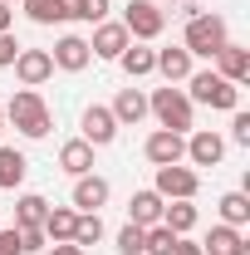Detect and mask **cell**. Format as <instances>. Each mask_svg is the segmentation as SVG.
<instances>
[{"instance_id": "6da1fadb", "label": "cell", "mask_w": 250, "mask_h": 255, "mask_svg": "<svg viewBox=\"0 0 250 255\" xmlns=\"http://www.w3.org/2000/svg\"><path fill=\"white\" fill-rule=\"evenodd\" d=\"M0 108H5V123L20 128L25 137H49V123L54 118H49V103L34 94V89H20V94L10 98V103H0Z\"/></svg>"}, {"instance_id": "7a4b0ae2", "label": "cell", "mask_w": 250, "mask_h": 255, "mask_svg": "<svg viewBox=\"0 0 250 255\" xmlns=\"http://www.w3.org/2000/svg\"><path fill=\"white\" fill-rule=\"evenodd\" d=\"M231 44V30H226V20L221 15H191L187 20V34H182V49L187 54H201V59H216L221 49Z\"/></svg>"}, {"instance_id": "3957f363", "label": "cell", "mask_w": 250, "mask_h": 255, "mask_svg": "<svg viewBox=\"0 0 250 255\" xmlns=\"http://www.w3.org/2000/svg\"><path fill=\"white\" fill-rule=\"evenodd\" d=\"M187 84H191V89H187V98H191V103L226 108V113H236V108H241V89H236V84H226L216 69H201V74H191Z\"/></svg>"}, {"instance_id": "277c9868", "label": "cell", "mask_w": 250, "mask_h": 255, "mask_svg": "<svg viewBox=\"0 0 250 255\" xmlns=\"http://www.w3.org/2000/svg\"><path fill=\"white\" fill-rule=\"evenodd\" d=\"M147 113H152L162 128H172V132H187L191 128V98H187V89H157L152 98H147Z\"/></svg>"}, {"instance_id": "5b68a950", "label": "cell", "mask_w": 250, "mask_h": 255, "mask_svg": "<svg viewBox=\"0 0 250 255\" xmlns=\"http://www.w3.org/2000/svg\"><path fill=\"white\" fill-rule=\"evenodd\" d=\"M123 30H127V39H157L167 30V10L157 0H132L123 10Z\"/></svg>"}, {"instance_id": "8992f818", "label": "cell", "mask_w": 250, "mask_h": 255, "mask_svg": "<svg viewBox=\"0 0 250 255\" xmlns=\"http://www.w3.org/2000/svg\"><path fill=\"white\" fill-rule=\"evenodd\" d=\"M157 196L162 201H191L196 191H201V177L191 172V167H182V162H172V167H157Z\"/></svg>"}, {"instance_id": "52a82bcc", "label": "cell", "mask_w": 250, "mask_h": 255, "mask_svg": "<svg viewBox=\"0 0 250 255\" xmlns=\"http://www.w3.org/2000/svg\"><path fill=\"white\" fill-rule=\"evenodd\" d=\"M142 152H147V162H152V167H172V162H182V157H187V132L157 128L152 137L142 142Z\"/></svg>"}, {"instance_id": "ba28073f", "label": "cell", "mask_w": 250, "mask_h": 255, "mask_svg": "<svg viewBox=\"0 0 250 255\" xmlns=\"http://www.w3.org/2000/svg\"><path fill=\"white\" fill-rule=\"evenodd\" d=\"M10 69H15V79H20L25 89H39L44 79H54V59H49V49H20Z\"/></svg>"}, {"instance_id": "9c48e42d", "label": "cell", "mask_w": 250, "mask_h": 255, "mask_svg": "<svg viewBox=\"0 0 250 255\" xmlns=\"http://www.w3.org/2000/svg\"><path fill=\"white\" fill-rule=\"evenodd\" d=\"M127 44V30H123V20H98V30H94V39H89V49H94L98 59H118Z\"/></svg>"}, {"instance_id": "30bf717a", "label": "cell", "mask_w": 250, "mask_h": 255, "mask_svg": "<svg viewBox=\"0 0 250 255\" xmlns=\"http://www.w3.org/2000/svg\"><path fill=\"white\" fill-rule=\"evenodd\" d=\"M113 137H118V118H113L103 103L84 108V142H89V147H108Z\"/></svg>"}, {"instance_id": "8fae6325", "label": "cell", "mask_w": 250, "mask_h": 255, "mask_svg": "<svg viewBox=\"0 0 250 255\" xmlns=\"http://www.w3.org/2000/svg\"><path fill=\"white\" fill-rule=\"evenodd\" d=\"M49 59H54V69H69V74H79V69H89L94 49H89V39H79V34H64L59 44L49 49Z\"/></svg>"}, {"instance_id": "7c38bea8", "label": "cell", "mask_w": 250, "mask_h": 255, "mask_svg": "<svg viewBox=\"0 0 250 255\" xmlns=\"http://www.w3.org/2000/svg\"><path fill=\"white\" fill-rule=\"evenodd\" d=\"M187 157L196 162V167H216V162L226 157V137H221V132H211V128L191 132V137H187Z\"/></svg>"}, {"instance_id": "4fadbf2b", "label": "cell", "mask_w": 250, "mask_h": 255, "mask_svg": "<svg viewBox=\"0 0 250 255\" xmlns=\"http://www.w3.org/2000/svg\"><path fill=\"white\" fill-rule=\"evenodd\" d=\"M201 255H250V241L236 226H211V236L201 241Z\"/></svg>"}, {"instance_id": "5bb4252c", "label": "cell", "mask_w": 250, "mask_h": 255, "mask_svg": "<svg viewBox=\"0 0 250 255\" xmlns=\"http://www.w3.org/2000/svg\"><path fill=\"white\" fill-rule=\"evenodd\" d=\"M216 64H221L216 74L226 79V84H236V89L250 79V49H241V44H226V49L216 54Z\"/></svg>"}, {"instance_id": "9a60e30c", "label": "cell", "mask_w": 250, "mask_h": 255, "mask_svg": "<svg viewBox=\"0 0 250 255\" xmlns=\"http://www.w3.org/2000/svg\"><path fill=\"white\" fill-rule=\"evenodd\" d=\"M162 206H167V201H162L157 191H132V201H127V221L147 231V226L162 221Z\"/></svg>"}, {"instance_id": "2e32d148", "label": "cell", "mask_w": 250, "mask_h": 255, "mask_svg": "<svg viewBox=\"0 0 250 255\" xmlns=\"http://www.w3.org/2000/svg\"><path fill=\"white\" fill-rule=\"evenodd\" d=\"M108 113L118 118V128L123 123H142V118H147V94H142V89H118V98H113Z\"/></svg>"}, {"instance_id": "e0dca14e", "label": "cell", "mask_w": 250, "mask_h": 255, "mask_svg": "<svg viewBox=\"0 0 250 255\" xmlns=\"http://www.w3.org/2000/svg\"><path fill=\"white\" fill-rule=\"evenodd\" d=\"M108 182H103V177H94V172H84V177H79V182H74V206H79V211H98V206H103V201H108Z\"/></svg>"}, {"instance_id": "ac0fdd59", "label": "cell", "mask_w": 250, "mask_h": 255, "mask_svg": "<svg viewBox=\"0 0 250 255\" xmlns=\"http://www.w3.org/2000/svg\"><path fill=\"white\" fill-rule=\"evenodd\" d=\"M59 167L69 172V177H84V172H94V147L84 142V137H69L59 147Z\"/></svg>"}, {"instance_id": "d6986e66", "label": "cell", "mask_w": 250, "mask_h": 255, "mask_svg": "<svg viewBox=\"0 0 250 255\" xmlns=\"http://www.w3.org/2000/svg\"><path fill=\"white\" fill-rule=\"evenodd\" d=\"M157 74L167 79V84H187L191 79V54L177 44V49H157Z\"/></svg>"}, {"instance_id": "ffe728a7", "label": "cell", "mask_w": 250, "mask_h": 255, "mask_svg": "<svg viewBox=\"0 0 250 255\" xmlns=\"http://www.w3.org/2000/svg\"><path fill=\"white\" fill-rule=\"evenodd\" d=\"M25 172H30L25 152H15V147H0V191H15L20 182H25Z\"/></svg>"}, {"instance_id": "44dd1931", "label": "cell", "mask_w": 250, "mask_h": 255, "mask_svg": "<svg viewBox=\"0 0 250 255\" xmlns=\"http://www.w3.org/2000/svg\"><path fill=\"white\" fill-rule=\"evenodd\" d=\"M44 216H49V201H44V196L25 191V196L15 201V231H25V226H44Z\"/></svg>"}, {"instance_id": "7402d4cb", "label": "cell", "mask_w": 250, "mask_h": 255, "mask_svg": "<svg viewBox=\"0 0 250 255\" xmlns=\"http://www.w3.org/2000/svg\"><path fill=\"white\" fill-rule=\"evenodd\" d=\"M74 221H79V211H69V206H49V216H44V241H74Z\"/></svg>"}, {"instance_id": "603a6c76", "label": "cell", "mask_w": 250, "mask_h": 255, "mask_svg": "<svg viewBox=\"0 0 250 255\" xmlns=\"http://www.w3.org/2000/svg\"><path fill=\"white\" fill-rule=\"evenodd\" d=\"M216 206H221V226H236V231H241V226L250 221V196L246 191H226Z\"/></svg>"}, {"instance_id": "cb8c5ba5", "label": "cell", "mask_w": 250, "mask_h": 255, "mask_svg": "<svg viewBox=\"0 0 250 255\" xmlns=\"http://www.w3.org/2000/svg\"><path fill=\"white\" fill-rule=\"evenodd\" d=\"M162 226H167L172 236H187L191 226H196V206H191V201H172V206H162Z\"/></svg>"}, {"instance_id": "d4e9b609", "label": "cell", "mask_w": 250, "mask_h": 255, "mask_svg": "<svg viewBox=\"0 0 250 255\" xmlns=\"http://www.w3.org/2000/svg\"><path fill=\"white\" fill-rule=\"evenodd\" d=\"M118 64H123L127 79H142V74H152V69H157V49H132V44H127L123 54H118Z\"/></svg>"}, {"instance_id": "484cf974", "label": "cell", "mask_w": 250, "mask_h": 255, "mask_svg": "<svg viewBox=\"0 0 250 255\" xmlns=\"http://www.w3.org/2000/svg\"><path fill=\"white\" fill-rule=\"evenodd\" d=\"M64 20H89V25H98L103 15H108V0H59Z\"/></svg>"}, {"instance_id": "4316f807", "label": "cell", "mask_w": 250, "mask_h": 255, "mask_svg": "<svg viewBox=\"0 0 250 255\" xmlns=\"http://www.w3.org/2000/svg\"><path fill=\"white\" fill-rule=\"evenodd\" d=\"M103 241V221H98V211H79V221H74V246L84 251V246H98Z\"/></svg>"}, {"instance_id": "83f0119b", "label": "cell", "mask_w": 250, "mask_h": 255, "mask_svg": "<svg viewBox=\"0 0 250 255\" xmlns=\"http://www.w3.org/2000/svg\"><path fill=\"white\" fill-rule=\"evenodd\" d=\"M172 246H177V236H172L162 221L142 231V255H172Z\"/></svg>"}, {"instance_id": "f1b7e54d", "label": "cell", "mask_w": 250, "mask_h": 255, "mask_svg": "<svg viewBox=\"0 0 250 255\" xmlns=\"http://www.w3.org/2000/svg\"><path fill=\"white\" fill-rule=\"evenodd\" d=\"M20 5H25V15H30L34 25H59L64 20L59 0H20Z\"/></svg>"}, {"instance_id": "f546056e", "label": "cell", "mask_w": 250, "mask_h": 255, "mask_svg": "<svg viewBox=\"0 0 250 255\" xmlns=\"http://www.w3.org/2000/svg\"><path fill=\"white\" fill-rule=\"evenodd\" d=\"M118 251H123V255H142V226L127 221L123 231H118Z\"/></svg>"}, {"instance_id": "4dcf8cb0", "label": "cell", "mask_w": 250, "mask_h": 255, "mask_svg": "<svg viewBox=\"0 0 250 255\" xmlns=\"http://www.w3.org/2000/svg\"><path fill=\"white\" fill-rule=\"evenodd\" d=\"M44 246H49V241H44V231H39V226H25V231H20V251L39 255V251H44Z\"/></svg>"}, {"instance_id": "1f68e13d", "label": "cell", "mask_w": 250, "mask_h": 255, "mask_svg": "<svg viewBox=\"0 0 250 255\" xmlns=\"http://www.w3.org/2000/svg\"><path fill=\"white\" fill-rule=\"evenodd\" d=\"M0 255H25V251H20V231H15V226H0Z\"/></svg>"}, {"instance_id": "d6a6232c", "label": "cell", "mask_w": 250, "mask_h": 255, "mask_svg": "<svg viewBox=\"0 0 250 255\" xmlns=\"http://www.w3.org/2000/svg\"><path fill=\"white\" fill-rule=\"evenodd\" d=\"M231 137H236L241 147H250V113H241V108H236V123H231Z\"/></svg>"}, {"instance_id": "836d02e7", "label": "cell", "mask_w": 250, "mask_h": 255, "mask_svg": "<svg viewBox=\"0 0 250 255\" xmlns=\"http://www.w3.org/2000/svg\"><path fill=\"white\" fill-rule=\"evenodd\" d=\"M15 54H20V39H15V34H0V69H10Z\"/></svg>"}, {"instance_id": "e575fe53", "label": "cell", "mask_w": 250, "mask_h": 255, "mask_svg": "<svg viewBox=\"0 0 250 255\" xmlns=\"http://www.w3.org/2000/svg\"><path fill=\"white\" fill-rule=\"evenodd\" d=\"M44 255H84L74 241H54V246H44Z\"/></svg>"}, {"instance_id": "d590c367", "label": "cell", "mask_w": 250, "mask_h": 255, "mask_svg": "<svg viewBox=\"0 0 250 255\" xmlns=\"http://www.w3.org/2000/svg\"><path fill=\"white\" fill-rule=\"evenodd\" d=\"M172 255H201V246H196V241H182V236H177V246H172Z\"/></svg>"}, {"instance_id": "8d00e7d4", "label": "cell", "mask_w": 250, "mask_h": 255, "mask_svg": "<svg viewBox=\"0 0 250 255\" xmlns=\"http://www.w3.org/2000/svg\"><path fill=\"white\" fill-rule=\"evenodd\" d=\"M10 20H15V15H10V5H0V34H10Z\"/></svg>"}, {"instance_id": "74e56055", "label": "cell", "mask_w": 250, "mask_h": 255, "mask_svg": "<svg viewBox=\"0 0 250 255\" xmlns=\"http://www.w3.org/2000/svg\"><path fill=\"white\" fill-rule=\"evenodd\" d=\"M157 5H182V0H157Z\"/></svg>"}, {"instance_id": "f35d334b", "label": "cell", "mask_w": 250, "mask_h": 255, "mask_svg": "<svg viewBox=\"0 0 250 255\" xmlns=\"http://www.w3.org/2000/svg\"><path fill=\"white\" fill-rule=\"evenodd\" d=\"M0 132H5V108H0Z\"/></svg>"}, {"instance_id": "ab89813d", "label": "cell", "mask_w": 250, "mask_h": 255, "mask_svg": "<svg viewBox=\"0 0 250 255\" xmlns=\"http://www.w3.org/2000/svg\"><path fill=\"white\" fill-rule=\"evenodd\" d=\"M0 5H15V0H0Z\"/></svg>"}]
</instances>
